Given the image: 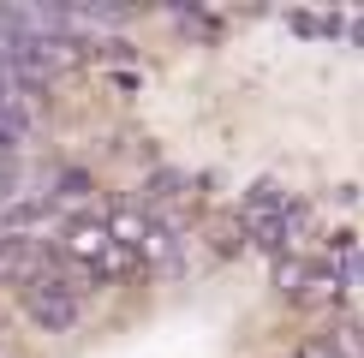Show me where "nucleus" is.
Returning <instances> with one entry per match:
<instances>
[{"label":"nucleus","instance_id":"nucleus-1","mask_svg":"<svg viewBox=\"0 0 364 358\" xmlns=\"http://www.w3.org/2000/svg\"><path fill=\"white\" fill-rule=\"evenodd\" d=\"M24 317L36 322V328H48V335H60V328H72L78 322V293L66 287V281H24Z\"/></svg>","mask_w":364,"mask_h":358}]
</instances>
